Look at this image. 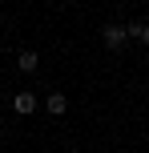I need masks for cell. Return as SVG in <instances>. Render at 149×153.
<instances>
[{"label":"cell","mask_w":149,"mask_h":153,"mask_svg":"<svg viewBox=\"0 0 149 153\" xmlns=\"http://www.w3.org/2000/svg\"><path fill=\"white\" fill-rule=\"evenodd\" d=\"M44 109H48V117H64V113H69V97L53 89V93L44 97Z\"/></svg>","instance_id":"obj_3"},{"label":"cell","mask_w":149,"mask_h":153,"mask_svg":"<svg viewBox=\"0 0 149 153\" xmlns=\"http://www.w3.org/2000/svg\"><path fill=\"white\" fill-rule=\"evenodd\" d=\"M145 24H149V16H145Z\"/></svg>","instance_id":"obj_7"},{"label":"cell","mask_w":149,"mask_h":153,"mask_svg":"<svg viewBox=\"0 0 149 153\" xmlns=\"http://www.w3.org/2000/svg\"><path fill=\"white\" fill-rule=\"evenodd\" d=\"M64 153H81V149H64Z\"/></svg>","instance_id":"obj_6"},{"label":"cell","mask_w":149,"mask_h":153,"mask_svg":"<svg viewBox=\"0 0 149 153\" xmlns=\"http://www.w3.org/2000/svg\"><path fill=\"white\" fill-rule=\"evenodd\" d=\"M137 40H141V45L149 48V24H145V28H141V36H137Z\"/></svg>","instance_id":"obj_5"},{"label":"cell","mask_w":149,"mask_h":153,"mask_svg":"<svg viewBox=\"0 0 149 153\" xmlns=\"http://www.w3.org/2000/svg\"><path fill=\"white\" fill-rule=\"evenodd\" d=\"M101 40H105V48H113V53H121V45H125V24H105L101 28Z\"/></svg>","instance_id":"obj_1"},{"label":"cell","mask_w":149,"mask_h":153,"mask_svg":"<svg viewBox=\"0 0 149 153\" xmlns=\"http://www.w3.org/2000/svg\"><path fill=\"white\" fill-rule=\"evenodd\" d=\"M16 65H20V73H36V69H40V56L32 53V48H24V53L16 56Z\"/></svg>","instance_id":"obj_4"},{"label":"cell","mask_w":149,"mask_h":153,"mask_svg":"<svg viewBox=\"0 0 149 153\" xmlns=\"http://www.w3.org/2000/svg\"><path fill=\"white\" fill-rule=\"evenodd\" d=\"M36 105H40V101H36V93H32V89H20V93H16V97H12V109H16V113H20V117L36 113Z\"/></svg>","instance_id":"obj_2"}]
</instances>
